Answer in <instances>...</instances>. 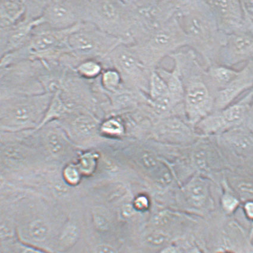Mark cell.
I'll list each match as a JSON object with an SVG mask.
<instances>
[{"instance_id": "3957f363", "label": "cell", "mask_w": 253, "mask_h": 253, "mask_svg": "<svg viewBox=\"0 0 253 253\" xmlns=\"http://www.w3.org/2000/svg\"><path fill=\"white\" fill-rule=\"evenodd\" d=\"M83 22L89 23L104 33L130 45L133 26L126 1H85Z\"/></svg>"}, {"instance_id": "ffe728a7", "label": "cell", "mask_w": 253, "mask_h": 253, "mask_svg": "<svg viewBox=\"0 0 253 253\" xmlns=\"http://www.w3.org/2000/svg\"><path fill=\"white\" fill-rule=\"evenodd\" d=\"M189 202L194 206L201 208L206 204L209 197L207 183L202 179L192 180L186 188Z\"/></svg>"}, {"instance_id": "1f68e13d", "label": "cell", "mask_w": 253, "mask_h": 253, "mask_svg": "<svg viewBox=\"0 0 253 253\" xmlns=\"http://www.w3.org/2000/svg\"><path fill=\"white\" fill-rule=\"evenodd\" d=\"M173 101V99L170 94L155 101V106L156 112L161 114L168 112L172 104Z\"/></svg>"}, {"instance_id": "52a82bcc", "label": "cell", "mask_w": 253, "mask_h": 253, "mask_svg": "<svg viewBox=\"0 0 253 253\" xmlns=\"http://www.w3.org/2000/svg\"><path fill=\"white\" fill-rule=\"evenodd\" d=\"M185 45H188L187 37L173 16L144 42L132 46L141 62L149 67L174 49Z\"/></svg>"}, {"instance_id": "44dd1931", "label": "cell", "mask_w": 253, "mask_h": 253, "mask_svg": "<svg viewBox=\"0 0 253 253\" xmlns=\"http://www.w3.org/2000/svg\"><path fill=\"white\" fill-rule=\"evenodd\" d=\"M74 70L80 77L88 81L97 80L103 72L102 63L94 59L83 61L75 67Z\"/></svg>"}, {"instance_id": "4316f807", "label": "cell", "mask_w": 253, "mask_h": 253, "mask_svg": "<svg viewBox=\"0 0 253 253\" xmlns=\"http://www.w3.org/2000/svg\"><path fill=\"white\" fill-rule=\"evenodd\" d=\"M81 173L78 165L69 164L67 165L63 171V177L68 184L70 185H77L81 180Z\"/></svg>"}, {"instance_id": "f546056e", "label": "cell", "mask_w": 253, "mask_h": 253, "mask_svg": "<svg viewBox=\"0 0 253 253\" xmlns=\"http://www.w3.org/2000/svg\"><path fill=\"white\" fill-rule=\"evenodd\" d=\"M95 158L91 153H86L81 156L80 163L78 165L82 174H89L94 170Z\"/></svg>"}, {"instance_id": "d4e9b609", "label": "cell", "mask_w": 253, "mask_h": 253, "mask_svg": "<svg viewBox=\"0 0 253 253\" xmlns=\"http://www.w3.org/2000/svg\"><path fill=\"white\" fill-rule=\"evenodd\" d=\"M49 227L44 220L36 219L28 226V232L31 239L36 242H42L48 237Z\"/></svg>"}, {"instance_id": "5b68a950", "label": "cell", "mask_w": 253, "mask_h": 253, "mask_svg": "<svg viewBox=\"0 0 253 253\" xmlns=\"http://www.w3.org/2000/svg\"><path fill=\"white\" fill-rule=\"evenodd\" d=\"M48 65L39 60H26L1 68V98L13 95L46 93L42 83Z\"/></svg>"}, {"instance_id": "f1b7e54d", "label": "cell", "mask_w": 253, "mask_h": 253, "mask_svg": "<svg viewBox=\"0 0 253 253\" xmlns=\"http://www.w3.org/2000/svg\"><path fill=\"white\" fill-rule=\"evenodd\" d=\"M144 241L145 244L151 247H165L169 241V237L164 234L153 233L145 236Z\"/></svg>"}, {"instance_id": "b9f144b4", "label": "cell", "mask_w": 253, "mask_h": 253, "mask_svg": "<svg viewBox=\"0 0 253 253\" xmlns=\"http://www.w3.org/2000/svg\"><path fill=\"white\" fill-rule=\"evenodd\" d=\"M22 253H42L36 249H26L22 252Z\"/></svg>"}, {"instance_id": "603a6c76", "label": "cell", "mask_w": 253, "mask_h": 253, "mask_svg": "<svg viewBox=\"0 0 253 253\" xmlns=\"http://www.w3.org/2000/svg\"><path fill=\"white\" fill-rule=\"evenodd\" d=\"M161 76L164 78L167 83L169 92L173 100H179L183 96L185 95L184 84L178 73L174 72L173 73H168L162 71Z\"/></svg>"}, {"instance_id": "5bb4252c", "label": "cell", "mask_w": 253, "mask_h": 253, "mask_svg": "<svg viewBox=\"0 0 253 253\" xmlns=\"http://www.w3.org/2000/svg\"><path fill=\"white\" fill-rule=\"evenodd\" d=\"M253 87V62L247 63L232 82L214 96V106L219 111L236 102Z\"/></svg>"}, {"instance_id": "484cf974", "label": "cell", "mask_w": 253, "mask_h": 253, "mask_svg": "<svg viewBox=\"0 0 253 253\" xmlns=\"http://www.w3.org/2000/svg\"><path fill=\"white\" fill-rule=\"evenodd\" d=\"M100 129L103 133L111 136L121 135L124 132L123 124L116 118H110L104 121Z\"/></svg>"}, {"instance_id": "7a4b0ae2", "label": "cell", "mask_w": 253, "mask_h": 253, "mask_svg": "<svg viewBox=\"0 0 253 253\" xmlns=\"http://www.w3.org/2000/svg\"><path fill=\"white\" fill-rule=\"evenodd\" d=\"M54 93L1 98V129L5 132L36 130L44 117Z\"/></svg>"}, {"instance_id": "7402d4cb", "label": "cell", "mask_w": 253, "mask_h": 253, "mask_svg": "<svg viewBox=\"0 0 253 253\" xmlns=\"http://www.w3.org/2000/svg\"><path fill=\"white\" fill-rule=\"evenodd\" d=\"M100 84L107 92L115 94L124 88L119 72L111 68L103 71L100 76Z\"/></svg>"}, {"instance_id": "4fadbf2b", "label": "cell", "mask_w": 253, "mask_h": 253, "mask_svg": "<svg viewBox=\"0 0 253 253\" xmlns=\"http://www.w3.org/2000/svg\"><path fill=\"white\" fill-rule=\"evenodd\" d=\"M43 24L42 17L24 20L10 27L0 28V52L1 57L19 50L28 42L34 28Z\"/></svg>"}, {"instance_id": "ee69618b", "label": "cell", "mask_w": 253, "mask_h": 253, "mask_svg": "<svg viewBox=\"0 0 253 253\" xmlns=\"http://www.w3.org/2000/svg\"><path fill=\"white\" fill-rule=\"evenodd\" d=\"M222 253H234L231 252H223Z\"/></svg>"}, {"instance_id": "e0dca14e", "label": "cell", "mask_w": 253, "mask_h": 253, "mask_svg": "<svg viewBox=\"0 0 253 253\" xmlns=\"http://www.w3.org/2000/svg\"><path fill=\"white\" fill-rule=\"evenodd\" d=\"M241 69L214 64L207 67L206 73L211 86L216 93L229 85L238 76Z\"/></svg>"}, {"instance_id": "9c48e42d", "label": "cell", "mask_w": 253, "mask_h": 253, "mask_svg": "<svg viewBox=\"0 0 253 253\" xmlns=\"http://www.w3.org/2000/svg\"><path fill=\"white\" fill-rule=\"evenodd\" d=\"M251 90L236 102L213 115H208L199 123L200 129L205 133L227 132L244 126L251 108Z\"/></svg>"}, {"instance_id": "7c38bea8", "label": "cell", "mask_w": 253, "mask_h": 253, "mask_svg": "<svg viewBox=\"0 0 253 253\" xmlns=\"http://www.w3.org/2000/svg\"><path fill=\"white\" fill-rule=\"evenodd\" d=\"M221 33L225 35L246 31V17L241 1H206Z\"/></svg>"}, {"instance_id": "9a60e30c", "label": "cell", "mask_w": 253, "mask_h": 253, "mask_svg": "<svg viewBox=\"0 0 253 253\" xmlns=\"http://www.w3.org/2000/svg\"><path fill=\"white\" fill-rule=\"evenodd\" d=\"M63 119H65L64 123L66 129L80 138H86L92 136L98 130L97 121L88 113H75L74 110Z\"/></svg>"}, {"instance_id": "ba28073f", "label": "cell", "mask_w": 253, "mask_h": 253, "mask_svg": "<svg viewBox=\"0 0 253 253\" xmlns=\"http://www.w3.org/2000/svg\"><path fill=\"white\" fill-rule=\"evenodd\" d=\"M105 59L119 72L125 88L150 85L147 66L141 62L132 46L121 43Z\"/></svg>"}, {"instance_id": "f35d334b", "label": "cell", "mask_w": 253, "mask_h": 253, "mask_svg": "<svg viewBox=\"0 0 253 253\" xmlns=\"http://www.w3.org/2000/svg\"><path fill=\"white\" fill-rule=\"evenodd\" d=\"M244 126L253 133V107L251 106L250 112Z\"/></svg>"}, {"instance_id": "74e56055", "label": "cell", "mask_w": 253, "mask_h": 253, "mask_svg": "<svg viewBox=\"0 0 253 253\" xmlns=\"http://www.w3.org/2000/svg\"><path fill=\"white\" fill-rule=\"evenodd\" d=\"M135 206L136 208L139 210H143L144 208H146L148 206V201L146 198L144 197H141L138 198L135 200Z\"/></svg>"}, {"instance_id": "277c9868", "label": "cell", "mask_w": 253, "mask_h": 253, "mask_svg": "<svg viewBox=\"0 0 253 253\" xmlns=\"http://www.w3.org/2000/svg\"><path fill=\"white\" fill-rule=\"evenodd\" d=\"M122 43L120 39L99 30L89 23L78 24L67 39L68 56L74 69L84 60H104Z\"/></svg>"}, {"instance_id": "836d02e7", "label": "cell", "mask_w": 253, "mask_h": 253, "mask_svg": "<svg viewBox=\"0 0 253 253\" xmlns=\"http://www.w3.org/2000/svg\"><path fill=\"white\" fill-rule=\"evenodd\" d=\"M93 253H118V252L110 244H99L93 249Z\"/></svg>"}, {"instance_id": "8fae6325", "label": "cell", "mask_w": 253, "mask_h": 253, "mask_svg": "<svg viewBox=\"0 0 253 253\" xmlns=\"http://www.w3.org/2000/svg\"><path fill=\"white\" fill-rule=\"evenodd\" d=\"M85 1H46L42 19L43 24L64 30L83 22Z\"/></svg>"}, {"instance_id": "d590c367", "label": "cell", "mask_w": 253, "mask_h": 253, "mask_svg": "<svg viewBox=\"0 0 253 253\" xmlns=\"http://www.w3.org/2000/svg\"><path fill=\"white\" fill-rule=\"evenodd\" d=\"M243 210L246 216L249 220L253 221V200L247 201L244 203Z\"/></svg>"}, {"instance_id": "60d3db41", "label": "cell", "mask_w": 253, "mask_h": 253, "mask_svg": "<svg viewBox=\"0 0 253 253\" xmlns=\"http://www.w3.org/2000/svg\"><path fill=\"white\" fill-rule=\"evenodd\" d=\"M186 253H203L202 249H200L199 247H193L190 249L188 250V252Z\"/></svg>"}, {"instance_id": "8992f818", "label": "cell", "mask_w": 253, "mask_h": 253, "mask_svg": "<svg viewBox=\"0 0 253 253\" xmlns=\"http://www.w3.org/2000/svg\"><path fill=\"white\" fill-rule=\"evenodd\" d=\"M206 69L200 65L193 54L190 69L184 82L186 109L192 123H199L207 117L214 106L216 92L208 79Z\"/></svg>"}, {"instance_id": "d6986e66", "label": "cell", "mask_w": 253, "mask_h": 253, "mask_svg": "<svg viewBox=\"0 0 253 253\" xmlns=\"http://www.w3.org/2000/svg\"><path fill=\"white\" fill-rule=\"evenodd\" d=\"M53 123L54 121L51 122L41 129L44 130V140L49 152L57 155L62 152L65 148V137L62 128Z\"/></svg>"}, {"instance_id": "4dcf8cb0", "label": "cell", "mask_w": 253, "mask_h": 253, "mask_svg": "<svg viewBox=\"0 0 253 253\" xmlns=\"http://www.w3.org/2000/svg\"><path fill=\"white\" fill-rule=\"evenodd\" d=\"M80 235V230L73 224H70L64 229L61 240L65 244H71L75 242Z\"/></svg>"}, {"instance_id": "e575fe53", "label": "cell", "mask_w": 253, "mask_h": 253, "mask_svg": "<svg viewBox=\"0 0 253 253\" xmlns=\"http://www.w3.org/2000/svg\"><path fill=\"white\" fill-rule=\"evenodd\" d=\"M241 2L247 18L253 24V1H241Z\"/></svg>"}, {"instance_id": "ac0fdd59", "label": "cell", "mask_w": 253, "mask_h": 253, "mask_svg": "<svg viewBox=\"0 0 253 253\" xmlns=\"http://www.w3.org/2000/svg\"><path fill=\"white\" fill-rule=\"evenodd\" d=\"M224 137L238 152H247L253 150V133L244 126L227 131Z\"/></svg>"}, {"instance_id": "ab89813d", "label": "cell", "mask_w": 253, "mask_h": 253, "mask_svg": "<svg viewBox=\"0 0 253 253\" xmlns=\"http://www.w3.org/2000/svg\"><path fill=\"white\" fill-rule=\"evenodd\" d=\"M246 31L253 39V24L246 17Z\"/></svg>"}, {"instance_id": "8d00e7d4", "label": "cell", "mask_w": 253, "mask_h": 253, "mask_svg": "<svg viewBox=\"0 0 253 253\" xmlns=\"http://www.w3.org/2000/svg\"><path fill=\"white\" fill-rule=\"evenodd\" d=\"M160 253H184L179 247L172 245H167L161 250Z\"/></svg>"}, {"instance_id": "d6a6232c", "label": "cell", "mask_w": 253, "mask_h": 253, "mask_svg": "<svg viewBox=\"0 0 253 253\" xmlns=\"http://www.w3.org/2000/svg\"><path fill=\"white\" fill-rule=\"evenodd\" d=\"M94 222L96 227L101 231H105L109 228V221L104 214L96 213L94 215Z\"/></svg>"}, {"instance_id": "7bdbcfd3", "label": "cell", "mask_w": 253, "mask_h": 253, "mask_svg": "<svg viewBox=\"0 0 253 253\" xmlns=\"http://www.w3.org/2000/svg\"><path fill=\"white\" fill-rule=\"evenodd\" d=\"M251 92H252V107H253V88L251 89Z\"/></svg>"}, {"instance_id": "2e32d148", "label": "cell", "mask_w": 253, "mask_h": 253, "mask_svg": "<svg viewBox=\"0 0 253 253\" xmlns=\"http://www.w3.org/2000/svg\"><path fill=\"white\" fill-rule=\"evenodd\" d=\"M0 27L7 28L18 24L27 17L25 1H0Z\"/></svg>"}, {"instance_id": "6da1fadb", "label": "cell", "mask_w": 253, "mask_h": 253, "mask_svg": "<svg viewBox=\"0 0 253 253\" xmlns=\"http://www.w3.org/2000/svg\"><path fill=\"white\" fill-rule=\"evenodd\" d=\"M173 17L187 37L188 45L209 66L213 65L226 35L218 28L207 1H178Z\"/></svg>"}, {"instance_id": "83f0119b", "label": "cell", "mask_w": 253, "mask_h": 253, "mask_svg": "<svg viewBox=\"0 0 253 253\" xmlns=\"http://www.w3.org/2000/svg\"><path fill=\"white\" fill-rule=\"evenodd\" d=\"M240 202L238 198L234 194L226 193L222 199V205L226 213H233L240 206Z\"/></svg>"}, {"instance_id": "30bf717a", "label": "cell", "mask_w": 253, "mask_h": 253, "mask_svg": "<svg viewBox=\"0 0 253 253\" xmlns=\"http://www.w3.org/2000/svg\"><path fill=\"white\" fill-rule=\"evenodd\" d=\"M253 62V39L247 32L226 35L215 64L240 69Z\"/></svg>"}, {"instance_id": "cb8c5ba5", "label": "cell", "mask_w": 253, "mask_h": 253, "mask_svg": "<svg viewBox=\"0 0 253 253\" xmlns=\"http://www.w3.org/2000/svg\"><path fill=\"white\" fill-rule=\"evenodd\" d=\"M149 86L150 96L154 101L169 94L167 83L158 72H151Z\"/></svg>"}]
</instances>
